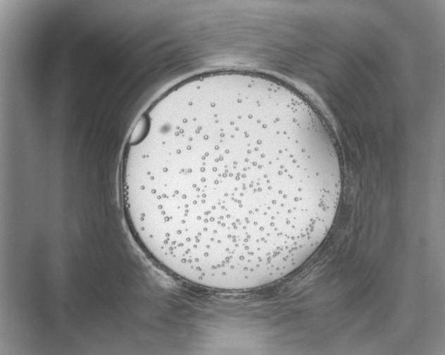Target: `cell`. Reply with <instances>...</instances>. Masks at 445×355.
<instances>
[{
  "label": "cell",
  "instance_id": "1",
  "mask_svg": "<svg viewBox=\"0 0 445 355\" xmlns=\"http://www.w3.org/2000/svg\"><path fill=\"white\" fill-rule=\"evenodd\" d=\"M124 212L143 251L200 286L244 291L320 246L341 194L339 160L306 106L234 81L172 89L122 164Z\"/></svg>",
  "mask_w": 445,
  "mask_h": 355
}]
</instances>
